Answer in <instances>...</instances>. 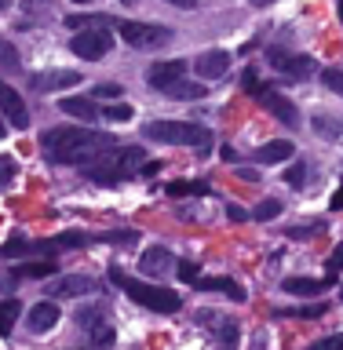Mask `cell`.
<instances>
[{
  "label": "cell",
  "mask_w": 343,
  "mask_h": 350,
  "mask_svg": "<svg viewBox=\"0 0 343 350\" xmlns=\"http://www.w3.org/2000/svg\"><path fill=\"white\" fill-rule=\"evenodd\" d=\"M329 347H343V336H325L314 343V350H329Z\"/></svg>",
  "instance_id": "cell-39"
},
{
  "label": "cell",
  "mask_w": 343,
  "mask_h": 350,
  "mask_svg": "<svg viewBox=\"0 0 343 350\" xmlns=\"http://www.w3.org/2000/svg\"><path fill=\"white\" fill-rule=\"evenodd\" d=\"M18 314H22L18 299H4V303H0V336H11V328H15Z\"/></svg>",
  "instance_id": "cell-23"
},
{
  "label": "cell",
  "mask_w": 343,
  "mask_h": 350,
  "mask_svg": "<svg viewBox=\"0 0 343 350\" xmlns=\"http://www.w3.org/2000/svg\"><path fill=\"white\" fill-rule=\"evenodd\" d=\"M186 73V62L179 59H172V62H157V66H150V88H161L164 84H172V81H179V77Z\"/></svg>",
  "instance_id": "cell-16"
},
{
  "label": "cell",
  "mask_w": 343,
  "mask_h": 350,
  "mask_svg": "<svg viewBox=\"0 0 343 350\" xmlns=\"http://www.w3.org/2000/svg\"><path fill=\"white\" fill-rule=\"evenodd\" d=\"M11 179H15V161H11V157H0V193L11 186Z\"/></svg>",
  "instance_id": "cell-32"
},
{
  "label": "cell",
  "mask_w": 343,
  "mask_h": 350,
  "mask_svg": "<svg viewBox=\"0 0 343 350\" xmlns=\"http://www.w3.org/2000/svg\"><path fill=\"white\" fill-rule=\"evenodd\" d=\"M292 153H296V146L289 139H274V142H267V146H259L256 161L259 164H281V161H289Z\"/></svg>",
  "instance_id": "cell-19"
},
{
  "label": "cell",
  "mask_w": 343,
  "mask_h": 350,
  "mask_svg": "<svg viewBox=\"0 0 343 350\" xmlns=\"http://www.w3.org/2000/svg\"><path fill=\"white\" fill-rule=\"evenodd\" d=\"M120 4H139V0H120Z\"/></svg>",
  "instance_id": "cell-52"
},
{
  "label": "cell",
  "mask_w": 343,
  "mask_h": 350,
  "mask_svg": "<svg viewBox=\"0 0 343 350\" xmlns=\"http://www.w3.org/2000/svg\"><path fill=\"white\" fill-rule=\"evenodd\" d=\"M168 4H172V8H183V11H190V8L197 4V0H168Z\"/></svg>",
  "instance_id": "cell-45"
},
{
  "label": "cell",
  "mask_w": 343,
  "mask_h": 350,
  "mask_svg": "<svg viewBox=\"0 0 343 350\" xmlns=\"http://www.w3.org/2000/svg\"><path fill=\"white\" fill-rule=\"evenodd\" d=\"M241 84H245L249 95H256V92H259V77H256V70H245V73H241Z\"/></svg>",
  "instance_id": "cell-38"
},
{
  "label": "cell",
  "mask_w": 343,
  "mask_h": 350,
  "mask_svg": "<svg viewBox=\"0 0 343 350\" xmlns=\"http://www.w3.org/2000/svg\"><path fill=\"white\" fill-rule=\"evenodd\" d=\"M114 48V37H110L106 29H81L77 37L70 40V51L77 55V59H88V62H95V59H103V55Z\"/></svg>",
  "instance_id": "cell-6"
},
{
  "label": "cell",
  "mask_w": 343,
  "mask_h": 350,
  "mask_svg": "<svg viewBox=\"0 0 343 350\" xmlns=\"http://www.w3.org/2000/svg\"><path fill=\"white\" fill-rule=\"evenodd\" d=\"M0 139H4V124H0Z\"/></svg>",
  "instance_id": "cell-53"
},
{
  "label": "cell",
  "mask_w": 343,
  "mask_h": 350,
  "mask_svg": "<svg viewBox=\"0 0 343 350\" xmlns=\"http://www.w3.org/2000/svg\"><path fill=\"white\" fill-rule=\"evenodd\" d=\"M194 284H197V292H223V295H230L234 303H245V299H249L245 288H241L238 281H230V278H201V273H197Z\"/></svg>",
  "instance_id": "cell-15"
},
{
  "label": "cell",
  "mask_w": 343,
  "mask_h": 350,
  "mask_svg": "<svg viewBox=\"0 0 343 350\" xmlns=\"http://www.w3.org/2000/svg\"><path fill=\"white\" fill-rule=\"evenodd\" d=\"M267 59L278 73H289V77H311L314 73V59H307V55H289V51L274 48Z\"/></svg>",
  "instance_id": "cell-10"
},
{
  "label": "cell",
  "mask_w": 343,
  "mask_h": 350,
  "mask_svg": "<svg viewBox=\"0 0 343 350\" xmlns=\"http://www.w3.org/2000/svg\"><path fill=\"white\" fill-rule=\"evenodd\" d=\"M73 4H92V0H73Z\"/></svg>",
  "instance_id": "cell-51"
},
{
  "label": "cell",
  "mask_w": 343,
  "mask_h": 350,
  "mask_svg": "<svg viewBox=\"0 0 343 350\" xmlns=\"http://www.w3.org/2000/svg\"><path fill=\"white\" fill-rule=\"evenodd\" d=\"M322 81H325V88H333L336 95H343V70H322Z\"/></svg>",
  "instance_id": "cell-33"
},
{
  "label": "cell",
  "mask_w": 343,
  "mask_h": 350,
  "mask_svg": "<svg viewBox=\"0 0 343 350\" xmlns=\"http://www.w3.org/2000/svg\"><path fill=\"white\" fill-rule=\"evenodd\" d=\"M66 26L70 29H92V26H117L110 15H70L66 18Z\"/></svg>",
  "instance_id": "cell-24"
},
{
  "label": "cell",
  "mask_w": 343,
  "mask_h": 350,
  "mask_svg": "<svg viewBox=\"0 0 343 350\" xmlns=\"http://www.w3.org/2000/svg\"><path fill=\"white\" fill-rule=\"evenodd\" d=\"M120 95H125V88H120L117 81H106V84L95 88V98H120Z\"/></svg>",
  "instance_id": "cell-35"
},
{
  "label": "cell",
  "mask_w": 343,
  "mask_h": 350,
  "mask_svg": "<svg viewBox=\"0 0 343 350\" xmlns=\"http://www.w3.org/2000/svg\"><path fill=\"white\" fill-rule=\"evenodd\" d=\"M99 314H103V306H88V310L81 306V310H77V321H81V328H88V325H92Z\"/></svg>",
  "instance_id": "cell-37"
},
{
  "label": "cell",
  "mask_w": 343,
  "mask_h": 350,
  "mask_svg": "<svg viewBox=\"0 0 343 350\" xmlns=\"http://www.w3.org/2000/svg\"><path fill=\"white\" fill-rule=\"evenodd\" d=\"M340 18H343V4H340Z\"/></svg>",
  "instance_id": "cell-55"
},
{
  "label": "cell",
  "mask_w": 343,
  "mask_h": 350,
  "mask_svg": "<svg viewBox=\"0 0 343 350\" xmlns=\"http://www.w3.org/2000/svg\"><path fill=\"white\" fill-rule=\"evenodd\" d=\"M179 278L183 281H194L197 278V267H194V262H179Z\"/></svg>",
  "instance_id": "cell-42"
},
{
  "label": "cell",
  "mask_w": 343,
  "mask_h": 350,
  "mask_svg": "<svg viewBox=\"0 0 343 350\" xmlns=\"http://www.w3.org/2000/svg\"><path fill=\"white\" fill-rule=\"evenodd\" d=\"M227 219H230V223H245V212H241V208H227Z\"/></svg>",
  "instance_id": "cell-43"
},
{
  "label": "cell",
  "mask_w": 343,
  "mask_h": 350,
  "mask_svg": "<svg viewBox=\"0 0 343 350\" xmlns=\"http://www.w3.org/2000/svg\"><path fill=\"white\" fill-rule=\"evenodd\" d=\"M55 299H77V295H88V292H99V281L95 278H84V273H70V278H55V284L48 288Z\"/></svg>",
  "instance_id": "cell-9"
},
{
  "label": "cell",
  "mask_w": 343,
  "mask_h": 350,
  "mask_svg": "<svg viewBox=\"0 0 343 350\" xmlns=\"http://www.w3.org/2000/svg\"><path fill=\"white\" fill-rule=\"evenodd\" d=\"M329 270H343V245L333 248V256H329Z\"/></svg>",
  "instance_id": "cell-40"
},
{
  "label": "cell",
  "mask_w": 343,
  "mask_h": 350,
  "mask_svg": "<svg viewBox=\"0 0 343 350\" xmlns=\"http://www.w3.org/2000/svg\"><path fill=\"white\" fill-rule=\"evenodd\" d=\"M110 281L114 284H120V288L128 292V299H136V303H142V306H150V310H157V314H175L183 306V299L175 292H164V288H157V284H142V281H136V278H128L125 270H110Z\"/></svg>",
  "instance_id": "cell-4"
},
{
  "label": "cell",
  "mask_w": 343,
  "mask_h": 350,
  "mask_svg": "<svg viewBox=\"0 0 343 350\" xmlns=\"http://www.w3.org/2000/svg\"><path fill=\"white\" fill-rule=\"evenodd\" d=\"M26 321H29V328H33L37 336L51 332V328L59 325V306H55V299H44V303H37V306H29Z\"/></svg>",
  "instance_id": "cell-12"
},
{
  "label": "cell",
  "mask_w": 343,
  "mask_h": 350,
  "mask_svg": "<svg viewBox=\"0 0 343 350\" xmlns=\"http://www.w3.org/2000/svg\"><path fill=\"white\" fill-rule=\"evenodd\" d=\"M186 193H208L205 183H172L168 186V197H186Z\"/></svg>",
  "instance_id": "cell-31"
},
{
  "label": "cell",
  "mask_w": 343,
  "mask_h": 350,
  "mask_svg": "<svg viewBox=\"0 0 343 350\" xmlns=\"http://www.w3.org/2000/svg\"><path fill=\"white\" fill-rule=\"evenodd\" d=\"M281 215V201H274V197H267L263 204H256V219L259 223H267V219H278Z\"/></svg>",
  "instance_id": "cell-30"
},
{
  "label": "cell",
  "mask_w": 343,
  "mask_h": 350,
  "mask_svg": "<svg viewBox=\"0 0 343 350\" xmlns=\"http://www.w3.org/2000/svg\"><path fill=\"white\" fill-rule=\"evenodd\" d=\"M29 252V245L22 237H11V241H4V245H0V259H18V256H26Z\"/></svg>",
  "instance_id": "cell-29"
},
{
  "label": "cell",
  "mask_w": 343,
  "mask_h": 350,
  "mask_svg": "<svg viewBox=\"0 0 343 350\" xmlns=\"http://www.w3.org/2000/svg\"><path fill=\"white\" fill-rule=\"evenodd\" d=\"M285 183H289V186H303V183H307V164H300V161H296L292 168L285 172Z\"/></svg>",
  "instance_id": "cell-34"
},
{
  "label": "cell",
  "mask_w": 343,
  "mask_h": 350,
  "mask_svg": "<svg viewBox=\"0 0 343 350\" xmlns=\"http://www.w3.org/2000/svg\"><path fill=\"white\" fill-rule=\"evenodd\" d=\"M29 84L37 88V92H59V88L81 84V73H73V70H48V73H33Z\"/></svg>",
  "instance_id": "cell-11"
},
{
  "label": "cell",
  "mask_w": 343,
  "mask_h": 350,
  "mask_svg": "<svg viewBox=\"0 0 343 350\" xmlns=\"http://www.w3.org/2000/svg\"><path fill=\"white\" fill-rule=\"evenodd\" d=\"M0 113L8 117V124L11 128H18V131H26L29 124V109H26V98H22L15 88H11L8 81H0Z\"/></svg>",
  "instance_id": "cell-7"
},
{
  "label": "cell",
  "mask_w": 343,
  "mask_h": 350,
  "mask_svg": "<svg viewBox=\"0 0 343 350\" xmlns=\"http://www.w3.org/2000/svg\"><path fill=\"white\" fill-rule=\"evenodd\" d=\"M88 336H92L95 347L114 343V321H92V325H88Z\"/></svg>",
  "instance_id": "cell-26"
},
{
  "label": "cell",
  "mask_w": 343,
  "mask_h": 350,
  "mask_svg": "<svg viewBox=\"0 0 343 350\" xmlns=\"http://www.w3.org/2000/svg\"><path fill=\"white\" fill-rule=\"evenodd\" d=\"M314 131L325 139H340L343 135V117H329V113H318L314 117Z\"/></svg>",
  "instance_id": "cell-22"
},
{
  "label": "cell",
  "mask_w": 343,
  "mask_h": 350,
  "mask_svg": "<svg viewBox=\"0 0 343 350\" xmlns=\"http://www.w3.org/2000/svg\"><path fill=\"white\" fill-rule=\"evenodd\" d=\"M194 70L201 81H216V77H223L230 70V55L227 51H205L201 59H194Z\"/></svg>",
  "instance_id": "cell-13"
},
{
  "label": "cell",
  "mask_w": 343,
  "mask_h": 350,
  "mask_svg": "<svg viewBox=\"0 0 343 350\" xmlns=\"http://www.w3.org/2000/svg\"><path fill=\"white\" fill-rule=\"evenodd\" d=\"M153 172H161V161H147V164H142V175H153Z\"/></svg>",
  "instance_id": "cell-44"
},
{
  "label": "cell",
  "mask_w": 343,
  "mask_h": 350,
  "mask_svg": "<svg viewBox=\"0 0 343 350\" xmlns=\"http://www.w3.org/2000/svg\"><path fill=\"white\" fill-rule=\"evenodd\" d=\"M0 70H8V73L22 70V66H18V51H15V44H8V40H0Z\"/></svg>",
  "instance_id": "cell-28"
},
{
  "label": "cell",
  "mask_w": 343,
  "mask_h": 350,
  "mask_svg": "<svg viewBox=\"0 0 343 350\" xmlns=\"http://www.w3.org/2000/svg\"><path fill=\"white\" fill-rule=\"evenodd\" d=\"M142 135L153 142H168V146H190L201 157L212 153V131L194 124V120H150L142 128Z\"/></svg>",
  "instance_id": "cell-3"
},
{
  "label": "cell",
  "mask_w": 343,
  "mask_h": 350,
  "mask_svg": "<svg viewBox=\"0 0 343 350\" xmlns=\"http://www.w3.org/2000/svg\"><path fill=\"white\" fill-rule=\"evenodd\" d=\"M139 267H142V273H150V278H164V273L172 270V256L164 248H147Z\"/></svg>",
  "instance_id": "cell-17"
},
{
  "label": "cell",
  "mask_w": 343,
  "mask_h": 350,
  "mask_svg": "<svg viewBox=\"0 0 343 350\" xmlns=\"http://www.w3.org/2000/svg\"><path fill=\"white\" fill-rule=\"evenodd\" d=\"M197 321H201L205 328H212V332L219 336V343H227V347L238 343V325L227 321V317H219L216 310H197Z\"/></svg>",
  "instance_id": "cell-14"
},
{
  "label": "cell",
  "mask_w": 343,
  "mask_h": 350,
  "mask_svg": "<svg viewBox=\"0 0 343 350\" xmlns=\"http://www.w3.org/2000/svg\"><path fill=\"white\" fill-rule=\"evenodd\" d=\"M329 284H333V278H285L281 288L285 292H292V295H318V292H325Z\"/></svg>",
  "instance_id": "cell-20"
},
{
  "label": "cell",
  "mask_w": 343,
  "mask_h": 350,
  "mask_svg": "<svg viewBox=\"0 0 343 350\" xmlns=\"http://www.w3.org/2000/svg\"><path fill=\"white\" fill-rule=\"evenodd\" d=\"M219 153H223V161H227V164H230V161H238V150H230V146H223Z\"/></svg>",
  "instance_id": "cell-47"
},
{
  "label": "cell",
  "mask_w": 343,
  "mask_h": 350,
  "mask_svg": "<svg viewBox=\"0 0 343 350\" xmlns=\"http://www.w3.org/2000/svg\"><path fill=\"white\" fill-rule=\"evenodd\" d=\"M252 98H259V106L267 109V113H274V120H281V124H296V106L289 103L285 95H278V92H270L267 84H259V92L252 95Z\"/></svg>",
  "instance_id": "cell-8"
},
{
  "label": "cell",
  "mask_w": 343,
  "mask_h": 350,
  "mask_svg": "<svg viewBox=\"0 0 343 350\" xmlns=\"http://www.w3.org/2000/svg\"><path fill=\"white\" fill-rule=\"evenodd\" d=\"M62 113H70V117H77V120H84V124H92L95 117H103V113L95 109L92 98H84V95H70V98H62Z\"/></svg>",
  "instance_id": "cell-18"
},
{
  "label": "cell",
  "mask_w": 343,
  "mask_h": 350,
  "mask_svg": "<svg viewBox=\"0 0 343 350\" xmlns=\"http://www.w3.org/2000/svg\"><path fill=\"white\" fill-rule=\"evenodd\" d=\"M40 146L48 153V161L55 164H84L95 153L117 146V139L103 135V131H92V128H48L40 135Z\"/></svg>",
  "instance_id": "cell-1"
},
{
  "label": "cell",
  "mask_w": 343,
  "mask_h": 350,
  "mask_svg": "<svg viewBox=\"0 0 343 350\" xmlns=\"http://www.w3.org/2000/svg\"><path fill=\"white\" fill-rule=\"evenodd\" d=\"M205 92L208 88H201V84H190V81H172V84H164L161 88V95H168V98H183V103H194V98H205Z\"/></svg>",
  "instance_id": "cell-21"
},
{
  "label": "cell",
  "mask_w": 343,
  "mask_h": 350,
  "mask_svg": "<svg viewBox=\"0 0 343 350\" xmlns=\"http://www.w3.org/2000/svg\"><path fill=\"white\" fill-rule=\"evenodd\" d=\"M55 241H59V248H81V245H88L84 234H59Z\"/></svg>",
  "instance_id": "cell-36"
},
{
  "label": "cell",
  "mask_w": 343,
  "mask_h": 350,
  "mask_svg": "<svg viewBox=\"0 0 343 350\" xmlns=\"http://www.w3.org/2000/svg\"><path fill=\"white\" fill-rule=\"evenodd\" d=\"M103 117L110 120V124H128V120L136 117V113H131L128 103H110V106L103 109Z\"/></svg>",
  "instance_id": "cell-27"
},
{
  "label": "cell",
  "mask_w": 343,
  "mask_h": 350,
  "mask_svg": "<svg viewBox=\"0 0 343 350\" xmlns=\"http://www.w3.org/2000/svg\"><path fill=\"white\" fill-rule=\"evenodd\" d=\"M142 164H147V157H142L139 146H120L117 142V146L95 153L92 161H84V175H92L95 183H120L139 175Z\"/></svg>",
  "instance_id": "cell-2"
},
{
  "label": "cell",
  "mask_w": 343,
  "mask_h": 350,
  "mask_svg": "<svg viewBox=\"0 0 343 350\" xmlns=\"http://www.w3.org/2000/svg\"><path fill=\"white\" fill-rule=\"evenodd\" d=\"M333 208H343V186H340V190L333 193Z\"/></svg>",
  "instance_id": "cell-48"
},
{
  "label": "cell",
  "mask_w": 343,
  "mask_h": 350,
  "mask_svg": "<svg viewBox=\"0 0 343 350\" xmlns=\"http://www.w3.org/2000/svg\"><path fill=\"white\" fill-rule=\"evenodd\" d=\"M59 270V262L55 259H40V262H22L18 273L22 278H51V273Z\"/></svg>",
  "instance_id": "cell-25"
},
{
  "label": "cell",
  "mask_w": 343,
  "mask_h": 350,
  "mask_svg": "<svg viewBox=\"0 0 343 350\" xmlns=\"http://www.w3.org/2000/svg\"><path fill=\"white\" fill-rule=\"evenodd\" d=\"M340 299H343V284H340Z\"/></svg>",
  "instance_id": "cell-54"
},
{
  "label": "cell",
  "mask_w": 343,
  "mask_h": 350,
  "mask_svg": "<svg viewBox=\"0 0 343 350\" xmlns=\"http://www.w3.org/2000/svg\"><path fill=\"white\" fill-rule=\"evenodd\" d=\"M311 234H318L314 226H292L289 230V237H296V241H303V237H311Z\"/></svg>",
  "instance_id": "cell-41"
},
{
  "label": "cell",
  "mask_w": 343,
  "mask_h": 350,
  "mask_svg": "<svg viewBox=\"0 0 343 350\" xmlns=\"http://www.w3.org/2000/svg\"><path fill=\"white\" fill-rule=\"evenodd\" d=\"M252 4H256V8H267V4H274V0H252Z\"/></svg>",
  "instance_id": "cell-49"
},
{
  "label": "cell",
  "mask_w": 343,
  "mask_h": 350,
  "mask_svg": "<svg viewBox=\"0 0 343 350\" xmlns=\"http://www.w3.org/2000/svg\"><path fill=\"white\" fill-rule=\"evenodd\" d=\"M238 175H241V179H245V183H256V179H259V175H256V172H252V168H241Z\"/></svg>",
  "instance_id": "cell-46"
},
{
  "label": "cell",
  "mask_w": 343,
  "mask_h": 350,
  "mask_svg": "<svg viewBox=\"0 0 343 350\" xmlns=\"http://www.w3.org/2000/svg\"><path fill=\"white\" fill-rule=\"evenodd\" d=\"M4 8H11V0H0V11H4Z\"/></svg>",
  "instance_id": "cell-50"
},
{
  "label": "cell",
  "mask_w": 343,
  "mask_h": 350,
  "mask_svg": "<svg viewBox=\"0 0 343 350\" xmlns=\"http://www.w3.org/2000/svg\"><path fill=\"white\" fill-rule=\"evenodd\" d=\"M117 29L131 48H164L172 40V29L153 26V22H117Z\"/></svg>",
  "instance_id": "cell-5"
}]
</instances>
